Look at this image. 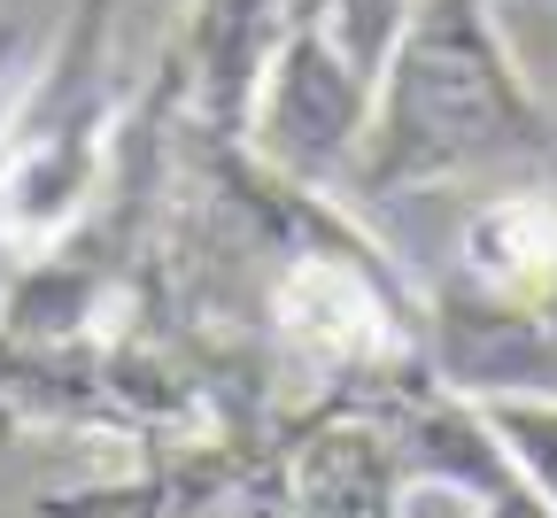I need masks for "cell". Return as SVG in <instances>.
I'll return each mask as SVG.
<instances>
[{"label":"cell","mask_w":557,"mask_h":518,"mask_svg":"<svg viewBox=\"0 0 557 518\" xmlns=\"http://www.w3.org/2000/svg\"><path fill=\"white\" fill-rule=\"evenodd\" d=\"M480 410L496 425L511 472L557 510V395H487Z\"/></svg>","instance_id":"8992f818"},{"label":"cell","mask_w":557,"mask_h":518,"mask_svg":"<svg viewBox=\"0 0 557 518\" xmlns=\"http://www.w3.org/2000/svg\"><path fill=\"white\" fill-rule=\"evenodd\" d=\"M24 62V24H0V78Z\"/></svg>","instance_id":"ba28073f"},{"label":"cell","mask_w":557,"mask_h":518,"mask_svg":"<svg viewBox=\"0 0 557 518\" xmlns=\"http://www.w3.org/2000/svg\"><path fill=\"white\" fill-rule=\"evenodd\" d=\"M457 279L504 303H542L557 279V186H504L487 194L457 233Z\"/></svg>","instance_id":"5b68a950"},{"label":"cell","mask_w":557,"mask_h":518,"mask_svg":"<svg viewBox=\"0 0 557 518\" xmlns=\"http://www.w3.org/2000/svg\"><path fill=\"white\" fill-rule=\"evenodd\" d=\"M410 16H418V0H325V39L364 70V78L380 86V70H387V54H395V39L410 32Z\"/></svg>","instance_id":"52a82bcc"},{"label":"cell","mask_w":557,"mask_h":518,"mask_svg":"<svg viewBox=\"0 0 557 518\" xmlns=\"http://www.w3.org/2000/svg\"><path fill=\"white\" fill-rule=\"evenodd\" d=\"M287 39V0H186L171 32V70L186 94V124L201 139H240L256 86Z\"/></svg>","instance_id":"277c9868"},{"label":"cell","mask_w":557,"mask_h":518,"mask_svg":"<svg viewBox=\"0 0 557 518\" xmlns=\"http://www.w3.org/2000/svg\"><path fill=\"white\" fill-rule=\"evenodd\" d=\"M116 0H78L62 16L39 78L0 124V248L39 256L70 240L109 201L116 139H124V94L109 78V32Z\"/></svg>","instance_id":"7a4b0ae2"},{"label":"cell","mask_w":557,"mask_h":518,"mask_svg":"<svg viewBox=\"0 0 557 518\" xmlns=\"http://www.w3.org/2000/svg\"><path fill=\"white\" fill-rule=\"evenodd\" d=\"M364 124H372V78L325 39V24H287V39H278L263 86H256L240 147L278 178L341 194L348 163L364 147Z\"/></svg>","instance_id":"3957f363"},{"label":"cell","mask_w":557,"mask_h":518,"mask_svg":"<svg viewBox=\"0 0 557 518\" xmlns=\"http://www.w3.org/2000/svg\"><path fill=\"white\" fill-rule=\"evenodd\" d=\"M549 156L557 124L519 70L496 9L487 0H418L410 32L395 39L372 86V124L341 194L395 201L487 171H534Z\"/></svg>","instance_id":"6da1fadb"}]
</instances>
